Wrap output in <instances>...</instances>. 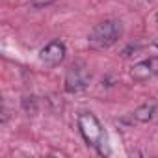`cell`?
<instances>
[{
	"label": "cell",
	"mask_w": 158,
	"mask_h": 158,
	"mask_svg": "<svg viewBox=\"0 0 158 158\" xmlns=\"http://www.w3.org/2000/svg\"><path fill=\"white\" fill-rule=\"evenodd\" d=\"M123 35V24L115 19H106L99 24H95L88 35V45L93 50H104L114 47Z\"/></svg>",
	"instance_id": "cell-1"
},
{
	"label": "cell",
	"mask_w": 158,
	"mask_h": 158,
	"mask_svg": "<svg viewBox=\"0 0 158 158\" xmlns=\"http://www.w3.org/2000/svg\"><path fill=\"white\" fill-rule=\"evenodd\" d=\"M78 130H80V134L88 145L99 149V152H101V149H102L101 145H104V130L95 114L82 112L78 115Z\"/></svg>",
	"instance_id": "cell-2"
},
{
	"label": "cell",
	"mask_w": 158,
	"mask_h": 158,
	"mask_svg": "<svg viewBox=\"0 0 158 158\" xmlns=\"http://www.w3.org/2000/svg\"><path fill=\"white\" fill-rule=\"evenodd\" d=\"M65 91L71 95L84 93L91 84V73L84 63H73L65 74Z\"/></svg>",
	"instance_id": "cell-3"
},
{
	"label": "cell",
	"mask_w": 158,
	"mask_h": 158,
	"mask_svg": "<svg viewBox=\"0 0 158 158\" xmlns=\"http://www.w3.org/2000/svg\"><path fill=\"white\" fill-rule=\"evenodd\" d=\"M65 56H67V47H65V43H63L61 39H52V41H48V43L39 50V54H37L39 61H41L43 65H47V67H58L60 63H63Z\"/></svg>",
	"instance_id": "cell-4"
},
{
	"label": "cell",
	"mask_w": 158,
	"mask_h": 158,
	"mask_svg": "<svg viewBox=\"0 0 158 158\" xmlns=\"http://www.w3.org/2000/svg\"><path fill=\"white\" fill-rule=\"evenodd\" d=\"M158 74V56H149L130 67V78L134 82H147Z\"/></svg>",
	"instance_id": "cell-5"
},
{
	"label": "cell",
	"mask_w": 158,
	"mask_h": 158,
	"mask_svg": "<svg viewBox=\"0 0 158 158\" xmlns=\"http://www.w3.org/2000/svg\"><path fill=\"white\" fill-rule=\"evenodd\" d=\"M156 102L154 101H147V102H143V104H139L134 112H132V117H134V121H138V123H149L151 119H152V115L156 114Z\"/></svg>",
	"instance_id": "cell-6"
},
{
	"label": "cell",
	"mask_w": 158,
	"mask_h": 158,
	"mask_svg": "<svg viewBox=\"0 0 158 158\" xmlns=\"http://www.w3.org/2000/svg\"><path fill=\"white\" fill-rule=\"evenodd\" d=\"M149 52H151L152 56H158V37H156L151 45H149Z\"/></svg>",
	"instance_id": "cell-7"
},
{
	"label": "cell",
	"mask_w": 158,
	"mask_h": 158,
	"mask_svg": "<svg viewBox=\"0 0 158 158\" xmlns=\"http://www.w3.org/2000/svg\"><path fill=\"white\" fill-rule=\"evenodd\" d=\"M154 23H156V26H158V11L154 13Z\"/></svg>",
	"instance_id": "cell-8"
}]
</instances>
